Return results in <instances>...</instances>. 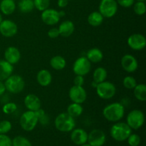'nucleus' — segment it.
<instances>
[{
    "mask_svg": "<svg viewBox=\"0 0 146 146\" xmlns=\"http://www.w3.org/2000/svg\"><path fill=\"white\" fill-rule=\"evenodd\" d=\"M124 114L125 106L121 103H111L106 106L103 109V115L110 122H118L123 118Z\"/></svg>",
    "mask_w": 146,
    "mask_h": 146,
    "instance_id": "1",
    "label": "nucleus"
},
{
    "mask_svg": "<svg viewBox=\"0 0 146 146\" xmlns=\"http://www.w3.org/2000/svg\"><path fill=\"white\" fill-rule=\"evenodd\" d=\"M132 133V129L126 123L116 122L111 126L110 135L112 138L118 142L126 141L129 135Z\"/></svg>",
    "mask_w": 146,
    "mask_h": 146,
    "instance_id": "2",
    "label": "nucleus"
},
{
    "mask_svg": "<svg viewBox=\"0 0 146 146\" xmlns=\"http://www.w3.org/2000/svg\"><path fill=\"white\" fill-rule=\"evenodd\" d=\"M55 128L60 132H71L76 127V121L74 118L68 115L67 113H61L54 120Z\"/></svg>",
    "mask_w": 146,
    "mask_h": 146,
    "instance_id": "3",
    "label": "nucleus"
},
{
    "mask_svg": "<svg viewBox=\"0 0 146 146\" xmlns=\"http://www.w3.org/2000/svg\"><path fill=\"white\" fill-rule=\"evenodd\" d=\"M6 91L13 94H17L22 92L25 88V81L19 75L11 74L4 81Z\"/></svg>",
    "mask_w": 146,
    "mask_h": 146,
    "instance_id": "4",
    "label": "nucleus"
},
{
    "mask_svg": "<svg viewBox=\"0 0 146 146\" xmlns=\"http://www.w3.org/2000/svg\"><path fill=\"white\" fill-rule=\"evenodd\" d=\"M38 123V118L35 111H27L21 114L19 124L25 131H32Z\"/></svg>",
    "mask_w": 146,
    "mask_h": 146,
    "instance_id": "5",
    "label": "nucleus"
},
{
    "mask_svg": "<svg viewBox=\"0 0 146 146\" xmlns=\"http://www.w3.org/2000/svg\"><path fill=\"white\" fill-rule=\"evenodd\" d=\"M96 94L99 98L104 100H109L116 94V87L111 81H104L97 84Z\"/></svg>",
    "mask_w": 146,
    "mask_h": 146,
    "instance_id": "6",
    "label": "nucleus"
},
{
    "mask_svg": "<svg viewBox=\"0 0 146 146\" xmlns=\"http://www.w3.org/2000/svg\"><path fill=\"white\" fill-rule=\"evenodd\" d=\"M145 123V115L142 111L134 109L130 111L126 118V123L132 130H138Z\"/></svg>",
    "mask_w": 146,
    "mask_h": 146,
    "instance_id": "7",
    "label": "nucleus"
},
{
    "mask_svg": "<svg viewBox=\"0 0 146 146\" xmlns=\"http://www.w3.org/2000/svg\"><path fill=\"white\" fill-rule=\"evenodd\" d=\"M118 9L116 0H101L98 7V11L104 18L110 19L116 14Z\"/></svg>",
    "mask_w": 146,
    "mask_h": 146,
    "instance_id": "8",
    "label": "nucleus"
},
{
    "mask_svg": "<svg viewBox=\"0 0 146 146\" xmlns=\"http://www.w3.org/2000/svg\"><path fill=\"white\" fill-rule=\"evenodd\" d=\"M91 63L86 56H81L76 59L73 65V71L76 75H87L91 71Z\"/></svg>",
    "mask_w": 146,
    "mask_h": 146,
    "instance_id": "9",
    "label": "nucleus"
},
{
    "mask_svg": "<svg viewBox=\"0 0 146 146\" xmlns=\"http://www.w3.org/2000/svg\"><path fill=\"white\" fill-rule=\"evenodd\" d=\"M68 96L72 102L82 104L86 100L87 93L83 86L74 85L69 89Z\"/></svg>",
    "mask_w": 146,
    "mask_h": 146,
    "instance_id": "10",
    "label": "nucleus"
},
{
    "mask_svg": "<svg viewBox=\"0 0 146 146\" xmlns=\"http://www.w3.org/2000/svg\"><path fill=\"white\" fill-rule=\"evenodd\" d=\"M127 44L131 49L134 51H141L146 46V38L143 34L135 33L128 37Z\"/></svg>",
    "mask_w": 146,
    "mask_h": 146,
    "instance_id": "11",
    "label": "nucleus"
},
{
    "mask_svg": "<svg viewBox=\"0 0 146 146\" xmlns=\"http://www.w3.org/2000/svg\"><path fill=\"white\" fill-rule=\"evenodd\" d=\"M18 27L17 24L12 20L3 19L0 23V34L4 37L10 38L17 34Z\"/></svg>",
    "mask_w": 146,
    "mask_h": 146,
    "instance_id": "12",
    "label": "nucleus"
},
{
    "mask_svg": "<svg viewBox=\"0 0 146 146\" xmlns=\"http://www.w3.org/2000/svg\"><path fill=\"white\" fill-rule=\"evenodd\" d=\"M106 141L105 133L100 129H94L88 133L87 143L91 146H103Z\"/></svg>",
    "mask_w": 146,
    "mask_h": 146,
    "instance_id": "13",
    "label": "nucleus"
},
{
    "mask_svg": "<svg viewBox=\"0 0 146 146\" xmlns=\"http://www.w3.org/2000/svg\"><path fill=\"white\" fill-rule=\"evenodd\" d=\"M41 19L43 22L48 26H54L58 24L60 21V17L58 11L54 9L48 8L44 11H41Z\"/></svg>",
    "mask_w": 146,
    "mask_h": 146,
    "instance_id": "14",
    "label": "nucleus"
},
{
    "mask_svg": "<svg viewBox=\"0 0 146 146\" xmlns=\"http://www.w3.org/2000/svg\"><path fill=\"white\" fill-rule=\"evenodd\" d=\"M121 65L123 69L128 73H133L138 69V62L132 54H125L121 58Z\"/></svg>",
    "mask_w": 146,
    "mask_h": 146,
    "instance_id": "15",
    "label": "nucleus"
},
{
    "mask_svg": "<svg viewBox=\"0 0 146 146\" xmlns=\"http://www.w3.org/2000/svg\"><path fill=\"white\" fill-rule=\"evenodd\" d=\"M4 60L11 65L17 64L21 59V52L15 46H9L4 51Z\"/></svg>",
    "mask_w": 146,
    "mask_h": 146,
    "instance_id": "16",
    "label": "nucleus"
},
{
    "mask_svg": "<svg viewBox=\"0 0 146 146\" xmlns=\"http://www.w3.org/2000/svg\"><path fill=\"white\" fill-rule=\"evenodd\" d=\"M24 104L29 111H36L41 108V101L36 95L29 94L25 96Z\"/></svg>",
    "mask_w": 146,
    "mask_h": 146,
    "instance_id": "17",
    "label": "nucleus"
},
{
    "mask_svg": "<svg viewBox=\"0 0 146 146\" xmlns=\"http://www.w3.org/2000/svg\"><path fill=\"white\" fill-rule=\"evenodd\" d=\"M71 140L74 144L81 145L87 143L88 133L83 128H74L71 131Z\"/></svg>",
    "mask_w": 146,
    "mask_h": 146,
    "instance_id": "18",
    "label": "nucleus"
},
{
    "mask_svg": "<svg viewBox=\"0 0 146 146\" xmlns=\"http://www.w3.org/2000/svg\"><path fill=\"white\" fill-rule=\"evenodd\" d=\"M59 35L63 37H68L73 34L75 30L74 24L70 20H65L59 24L58 27Z\"/></svg>",
    "mask_w": 146,
    "mask_h": 146,
    "instance_id": "19",
    "label": "nucleus"
},
{
    "mask_svg": "<svg viewBox=\"0 0 146 146\" xmlns=\"http://www.w3.org/2000/svg\"><path fill=\"white\" fill-rule=\"evenodd\" d=\"M36 81L41 86L47 87L51 84L52 75L48 70L41 69L37 73Z\"/></svg>",
    "mask_w": 146,
    "mask_h": 146,
    "instance_id": "20",
    "label": "nucleus"
},
{
    "mask_svg": "<svg viewBox=\"0 0 146 146\" xmlns=\"http://www.w3.org/2000/svg\"><path fill=\"white\" fill-rule=\"evenodd\" d=\"M14 72V66L4 59H0V81H4Z\"/></svg>",
    "mask_w": 146,
    "mask_h": 146,
    "instance_id": "21",
    "label": "nucleus"
},
{
    "mask_svg": "<svg viewBox=\"0 0 146 146\" xmlns=\"http://www.w3.org/2000/svg\"><path fill=\"white\" fill-rule=\"evenodd\" d=\"M14 0H1L0 2V11L4 15H11L16 10Z\"/></svg>",
    "mask_w": 146,
    "mask_h": 146,
    "instance_id": "22",
    "label": "nucleus"
},
{
    "mask_svg": "<svg viewBox=\"0 0 146 146\" xmlns=\"http://www.w3.org/2000/svg\"><path fill=\"white\" fill-rule=\"evenodd\" d=\"M86 57L91 63L97 64L101 62L103 60L104 54L102 51L98 48H92L87 51Z\"/></svg>",
    "mask_w": 146,
    "mask_h": 146,
    "instance_id": "23",
    "label": "nucleus"
},
{
    "mask_svg": "<svg viewBox=\"0 0 146 146\" xmlns=\"http://www.w3.org/2000/svg\"><path fill=\"white\" fill-rule=\"evenodd\" d=\"M104 17L99 11H93L88 16L87 21L89 25L93 27H98L104 22Z\"/></svg>",
    "mask_w": 146,
    "mask_h": 146,
    "instance_id": "24",
    "label": "nucleus"
},
{
    "mask_svg": "<svg viewBox=\"0 0 146 146\" xmlns=\"http://www.w3.org/2000/svg\"><path fill=\"white\" fill-rule=\"evenodd\" d=\"M50 66H51V68L56 71H61V70L65 68L66 66V61L61 56H54L50 60Z\"/></svg>",
    "mask_w": 146,
    "mask_h": 146,
    "instance_id": "25",
    "label": "nucleus"
},
{
    "mask_svg": "<svg viewBox=\"0 0 146 146\" xmlns=\"http://www.w3.org/2000/svg\"><path fill=\"white\" fill-rule=\"evenodd\" d=\"M107 76H108V72L106 69L104 67H98L94 70L93 73V81L97 84H99L106 81Z\"/></svg>",
    "mask_w": 146,
    "mask_h": 146,
    "instance_id": "26",
    "label": "nucleus"
},
{
    "mask_svg": "<svg viewBox=\"0 0 146 146\" xmlns=\"http://www.w3.org/2000/svg\"><path fill=\"white\" fill-rule=\"evenodd\" d=\"M84 112V108L81 104L72 102L67 108V113L73 118L79 117Z\"/></svg>",
    "mask_w": 146,
    "mask_h": 146,
    "instance_id": "27",
    "label": "nucleus"
},
{
    "mask_svg": "<svg viewBox=\"0 0 146 146\" xmlns=\"http://www.w3.org/2000/svg\"><path fill=\"white\" fill-rule=\"evenodd\" d=\"M133 95L138 101L143 102L146 101V86L144 84H139L133 88Z\"/></svg>",
    "mask_w": 146,
    "mask_h": 146,
    "instance_id": "28",
    "label": "nucleus"
},
{
    "mask_svg": "<svg viewBox=\"0 0 146 146\" xmlns=\"http://www.w3.org/2000/svg\"><path fill=\"white\" fill-rule=\"evenodd\" d=\"M19 9L23 13H29L34 9L33 0H21L18 4Z\"/></svg>",
    "mask_w": 146,
    "mask_h": 146,
    "instance_id": "29",
    "label": "nucleus"
},
{
    "mask_svg": "<svg viewBox=\"0 0 146 146\" xmlns=\"http://www.w3.org/2000/svg\"><path fill=\"white\" fill-rule=\"evenodd\" d=\"M12 146H32V144L26 137L18 135L12 140Z\"/></svg>",
    "mask_w": 146,
    "mask_h": 146,
    "instance_id": "30",
    "label": "nucleus"
},
{
    "mask_svg": "<svg viewBox=\"0 0 146 146\" xmlns=\"http://www.w3.org/2000/svg\"><path fill=\"white\" fill-rule=\"evenodd\" d=\"M123 85L127 89L133 90L137 85V81L132 76H127L123 80Z\"/></svg>",
    "mask_w": 146,
    "mask_h": 146,
    "instance_id": "31",
    "label": "nucleus"
},
{
    "mask_svg": "<svg viewBox=\"0 0 146 146\" xmlns=\"http://www.w3.org/2000/svg\"><path fill=\"white\" fill-rule=\"evenodd\" d=\"M133 11L135 14L138 16H142L145 14L146 11V6L145 1H137L134 3Z\"/></svg>",
    "mask_w": 146,
    "mask_h": 146,
    "instance_id": "32",
    "label": "nucleus"
},
{
    "mask_svg": "<svg viewBox=\"0 0 146 146\" xmlns=\"http://www.w3.org/2000/svg\"><path fill=\"white\" fill-rule=\"evenodd\" d=\"M34 7L38 11H43L46 9L49 8L50 0H33Z\"/></svg>",
    "mask_w": 146,
    "mask_h": 146,
    "instance_id": "33",
    "label": "nucleus"
},
{
    "mask_svg": "<svg viewBox=\"0 0 146 146\" xmlns=\"http://www.w3.org/2000/svg\"><path fill=\"white\" fill-rule=\"evenodd\" d=\"M35 112L36 113L37 116H38V123H40L43 125H46L49 122V118H48V115L45 113V111L41 109V108Z\"/></svg>",
    "mask_w": 146,
    "mask_h": 146,
    "instance_id": "34",
    "label": "nucleus"
},
{
    "mask_svg": "<svg viewBox=\"0 0 146 146\" xmlns=\"http://www.w3.org/2000/svg\"><path fill=\"white\" fill-rule=\"evenodd\" d=\"M17 105L14 102H7L2 107V111L4 113L9 115V114H11L17 111Z\"/></svg>",
    "mask_w": 146,
    "mask_h": 146,
    "instance_id": "35",
    "label": "nucleus"
},
{
    "mask_svg": "<svg viewBox=\"0 0 146 146\" xmlns=\"http://www.w3.org/2000/svg\"><path fill=\"white\" fill-rule=\"evenodd\" d=\"M12 128V124L9 121L4 120L0 121V134H7Z\"/></svg>",
    "mask_w": 146,
    "mask_h": 146,
    "instance_id": "36",
    "label": "nucleus"
},
{
    "mask_svg": "<svg viewBox=\"0 0 146 146\" xmlns=\"http://www.w3.org/2000/svg\"><path fill=\"white\" fill-rule=\"evenodd\" d=\"M126 141L130 146H138L141 142V137L136 133H131Z\"/></svg>",
    "mask_w": 146,
    "mask_h": 146,
    "instance_id": "37",
    "label": "nucleus"
},
{
    "mask_svg": "<svg viewBox=\"0 0 146 146\" xmlns=\"http://www.w3.org/2000/svg\"><path fill=\"white\" fill-rule=\"evenodd\" d=\"M0 146H12V140L7 134H0Z\"/></svg>",
    "mask_w": 146,
    "mask_h": 146,
    "instance_id": "38",
    "label": "nucleus"
},
{
    "mask_svg": "<svg viewBox=\"0 0 146 146\" xmlns=\"http://www.w3.org/2000/svg\"><path fill=\"white\" fill-rule=\"evenodd\" d=\"M118 5L124 8H129L135 3V0H116Z\"/></svg>",
    "mask_w": 146,
    "mask_h": 146,
    "instance_id": "39",
    "label": "nucleus"
},
{
    "mask_svg": "<svg viewBox=\"0 0 146 146\" xmlns=\"http://www.w3.org/2000/svg\"><path fill=\"white\" fill-rule=\"evenodd\" d=\"M47 34L48 36L51 38H56L60 36L58 28H51V29L48 30Z\"/></svg>",
    "mask_w": 146,
    "mask_h": 146,
    "instance_id": "40",
    "label": "nucleus"
},
{
    "mask_svg": "<svg viewBox=\"0 0 146 146\" xmlns=\"http://www.w3.org/2000/svg\"><path fill=\"white\" fill-rule=\"evenodd\" d=\"M84 76L79 75H76V77L74 78V84L75 86H83L84 84Z\"/></svg>",
    "mask_w": 146,
    "mask_h": 146,
    "instance_id": "41",
    "label": "nucleus"
},
{
    "mask_svg": "<svg viewBox=\"0 0 146 146\" xmlns=\"http://www.w3.org/2000/svg\"><path fill=\"white\" fill-rule=\"evenodd\" d=\"M68 4V0H58V1H57L58 7L61 9L65 8L66 7H67Z\"/></svg>",
    "mask_w": 146,
    "mask_h": 146,
    "instance_id": "42",
    "label": "nucleus"
},
{
    "mask_svg": "<svg viewBox=\"0 0 146 146\" xmlns=\"http://www.w3.org/2000/svg\"><path fill=\"white\" fill-rule=\"evenodd\" d=\"M5 92H6V88H5V85H4V81H0V96L4 95Z\"/></svg>",
    "mask_w": 146,
    "mask_h": 146,
    "instance_id": "43",
    "label": "nucleus"
},
{
    "mask_svg": "<svg viewBox=\"0 0 146 146\" xmlns=\"http://www.w3.org/2000/svg\"><path fill=\"white\" fill-rule=\"evenodd\" d=\"M58 14H59V16H60V17H61H61H64V16L66 15L65 11H63V10H61L60 11H58Z\"/></svg>",
    "mask_w": 146,
    "mask_h": 146,
    "instance_id": "44",
    "label": "nucleus"
},
{
    "mask_svg": "<svg viewBox=\"0 0 146 146\" xmlns=\"http://www.w3.org/2000/svg\"><path fill=\"white\" fill-rule=\"evenodd\" d=\"M97 84H97V83H96L94 81H92V86L94 87V88H96V87Z\"/></svg>",
    "mask_w": 146,
    "mask_h": 146,
    "instance_id": "45",
    "label": "nucleus"
},
{
    "mask_svg": "<svg viewBox=\"0 0 146 146\" xmlns=\"http://www.w3.org/2000/svg\"><path fill=\"white\" fill-rule=\"evenodd\" d=\"M3 21V17H2V14L1 13H0V23Z\"/></svg>",
    "mask_w": 146,
    "mask_h": 146,
    "instance_id": "46",
    "label": "nucleus"
},
{
    "mask_svg": "<svg viewBox=\"0 0 146 146\" xmlns=\"http://www.w3.org/2000/svg\"><path fill=\"white\" fill-rule=\"evenodd\" d=\"M79 146H91V145H90L88 143H86L82 144V145H79Z\"/></svg>",
    "mask_w": 146,
    "mask_h": 146,
    "instance_id": "47",
    "label": "nucleus"
},
{
    "mask_svg": "<svg viewBox=\"0 0 146 146\" xmlns=\"http://www.w3.org/2000/svg\"><path fill=\"white\" fill-rule=\"evenodd\" d=\"M137 1H145V0H136Z\"/></svg>",
    "mask_w": 146,
    "mask_h": 146,
    "instance_id": "48",
    "label": "nucleus"
},
{
    "mask_svg": "<svg viewBox=\"0 0 146 146\" xmlns=\"http://www.w3.org/2000/svg\"><path fill=\"white\" fill-rule=\"evenodd\" d=\"M68 1H69V0H68Z\"/></svg>",
    "mask_w": 146,
    "mask_h": 146,
    "instance_id": "49",
    "label": "nucleus"
}]
</instances>
